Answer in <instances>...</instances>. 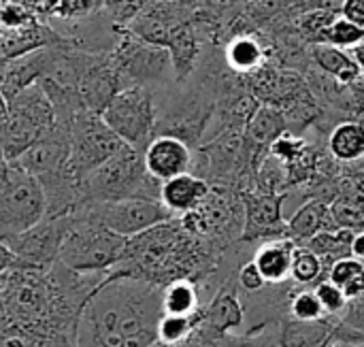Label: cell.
<instances>
[{"label":"cell","instance_id":"44dd1931","mask_svg":"<svg viewBox=\"0 0 364 347\" xmlns=\"http://www.w3.org/2000/svg\"><path fill=\"white\" fill-rule=\"evenodd\" d=\"M311 55L316 66L339 85H352L360 79V66L346 49L333 47L328 43H314Z\"/></svg>","mask_w":364,"mask_h":347},{"label":"cell","instance_id":"3957f363","mask_svg":"<svg viewBox=\"0 0 364 347\" xmlns=\"http://www.w3.org/2000/svg\"><path fill=\"white\" fill-rule=\"evenodd\" d=\"M160 188L162 183L145 169L143 151L128 145L81 179V205L126 198L160 201Z\"/></svg>","mask_w":364,"mask_h":347},{"label":"cell","instance_id":"30bf717a","mask_svg":"<svg viewBox=\"0 0 364 347\" xmlns=\"http://www.w3.org/2000/svg\"><path fill=\"white\" fill-rule=\"evenodd\" d=\"M124 147L128 145L102 122L100 115L83 109L73 117L68 166L79 179L119 154Z\"/></svg>","mask_w":364,"mask_h":347},{"label":"cell","instance_id":"52a82bcc","mask_svg":"<svg viewBox=\"0 0 364 347\" xmlns=\"http://www.w3.org/2000/svg\"><path fill=\"white\" fill-rule=\"evenodd\" d=\"M111 55L117 66L122 87H145L156 94L177 81L168 49L145 43L126 28H122Z\"/></svg>","mask_w":364,"mask_h":347},{"label":"cell","instance_id":"836d02e7","mask_svg":"<svg viewBox=\"0 0 364 347\" xmlns=\"http://www.w3.org/2000/svg\"><path fill=\"white\" fill-rule=\"evenodd\" d=\"M333 19H335V17H333L331 13H324V11L307 13V15L303 17V21H301V28H303V32H305L307 36H311V38H316V43H320L324 30L331 26Z\"/></svg>","mask_w":364,"mask_h":347},{"label":"cell","instance_id":"5bb4252c","mask_svg":"<svg viewBox=\"0 0 364 347\" xmlns=\"http://www.w3.org/2000/svg\"><path fill=\"white\" fill-rule=\"evenodd\" d=\"M70 126L73 122L55 119L53 128L32 143L19 158L11 160L36 179L62 169L70 156Z\"/></svg>","mask_w":364,"mask_h":347},{"label":"cell","instance_id":"f35d334b","mask_svg":"<svg viewBox=\"0 0 364 347\" xmlns=\"http://www.w3.org/2000/svg\"><path fill=\"white\" fill-rule=\"evenodd\" d=\"M6 70H9V60L4 55H0V87L4 85V79H6Z\"/></svg>","mask_w":364,"mask_h":347},{"label":"cell","instance_id":"6da1fadb","mask_svg":"<svg viewBox=\"0 0 364 347\" xmlns=\"http://www.w3.org/2000/svg\"><path fill=\"white\" fill-rule=\"evenodd\" d=\"M162 316V286L109 273L81 307L73 346L154 347Z\"/></svg>","mask_w":364,"mask_h":347},{"label":"cell","instance_id":"4dcf8cb0","mask_svg":"<svg viewBox=\"0 0 364 347\" xmlns=\"http://www.w3.org/2000/svg\"><path fill=\"white\" fill-rule=\"evenodd\" d=\"M290 318L294 320H305V322H314V320H322L328 318L314 292V288H299L292 292L290 297V307H288Z\"/></svg>","mask_w":364,"mask_h":347},{"label":"cell","instance_id":"ac0fdd59","mask_svg":"<svg viewBox=\"0 0 364 347\" xmlns=\"http://www.w3.org/2000/svg\"><path fill=\"white\" fill-rule=\"evenodd\" d=\"M296 245L299 243L290 237H279L258 243V247L252 254V262L258 267L267 284L290 282V265Z\"/></svg>","mask_w":364,"mask_h":347},{"label":"cell","instance_id":"277c9868","mask_svg":"<svg viewBox=\"0 0 364 347\" xmlns=\"http://www.w3.org/2000/svg\"><path fill=\"white\" fill-rule=\"evenodd\" d=\"M66 215L68 228L58 262L81 273H109L122 260L128 239L94 222L81 207H75Z\"/></svg>","mask_w":364,"mask_h":347},{"label":"cell","instance_id":"74e56055","mask_svg":"<svg viewBox=\"0 0 364 347\" xmlns=\"http://www.w3.org/2000/svg\"><path fill=\"white\" fill-rule=\"evenodd\" d=\"M350 53H352L354 62H356V64H358V66L363 68V66H364V41H360L358 45H354Z\"/></svg>","mask_w":364,"mask_h":347},{"label":"cell","instance_id":"d4e9b609","mask_svg":"<svg viewBox=\"0 0 364 347\" xmlns=\"http://www.w3.org/2000/svg\"><path fill=\"white\" fill-rule=\"evenodd\" d=\"M354 230H348V228H335V230H324V233H318L316 237H311L309 241L305 243H299V245H305L307 250H311L326 267L341 260V258H348L352 256V239H354Z\"/></svg>","mask_w":364,"mask_h":347},{"label":"cell","instance_id":"9a60e30c","mask_svg":"<svg viewBox=\"0 0 364 347\" xmlns=\"http://www.w3.org/2000/svg\"><path fill=\"white\" fill-rule=\"evenodd\" d=\"M243 324H245V311L232 275L218 288V292L203 307L198 329L211 337H224V335H235L237 331L243 329Z\"/></svg>","mask_w":364,"mask_h":347},{"label":"cell","instance_id":"7a4b0ae2","mask_svg":"<svg viewBox=\"0 0 364 347\" xmlns=\"http://www.w3.org/2000/svg\"><path fill=\"white\" fill-rule=\"evenodd\" d=\"M224 250L188 233L179 218L166 220L128 239L122 260L109 271L156 286H168L179 279L203 284L209 279Z\"/></svg>","mask_w":364,"mask_h":347},{"label":"cell","instance_id":"60d3db41","mask_svg":"<svg viewBox=\"0 0 364 347\" xmlns=\"http://www.w3.org/2000/svg\"><path fill=\"white\" fill-rule=\"evenodd\" d=\"M360 77H363V81H364V66L360 68Z\"/></svg>","mask_w":364,"mask_h":347},{"label":"cell","instance_id":"4fadbf2b","mask_svg":"<svg viewBox=\"0 0 364 347\" xmlns=\"http://www.w3.org/2000/svg\"><path fill=\"white\" fill-rule=\"evenodd\" d=\"M245 207V224H243V243H262L269 239L288 237V228L282 215L284 196L275 192L262 190H245L241 192Z\"/></svg>","mask_w":364,"mask_h":347},{"label":"cell","instance_id":"8d00e7d4","mask_svg":"<svg viewBox=\"0 0 364 347\" xmlns=\"http://www.w3.org/2000/svg\"><path fill=\"white\" fill-rule=\"evenodd\" d=\"M352 256L364 262V233H356L352 239Z\"/></svg>","mask_w":364,"mask_h":347},{"label":"cell","instance_id":"484cf974","mask_svg":"<svg viewBox=\"0 0 364 347\" xmlns=\"http://www.w3.org/2000/svg\"><path fill=\"white\" fill-rule=\"evenodd\" d=\"M326 279H331L348 297L350 303L364 297V262L356 260L354 256L333 262L326 271Z\"/></svg>","mask_w":364,"mask_h":347},{"label":"cell","instance_id":"d6a6232c","mask_svg":"<svg viewBox=\"0 0 364 347\" xmlns=\"http://www.w3.org/2000/svg\"><path fill=\"white\" fill-rule=\"evenodd\" d=\"M311 288H314V292H316V297H318V301H320L324 314H326L328 318L341 322V318L346 316L348 305H350L348 297H346L331 279H326V277L320 279V282H318L316 286H311Z\"/></svg>","mask_w":364,"mask_h":347},{"label":"cell","instance_id":"ab89813d","mask_svg":"<svg viewBox=\"0 0 364 347\" xmlns=\"http://www.w3.org/2000/svg\"><path fill=\"white\" fill-rule=\"evenodd\" d=\"M2 331H4V316H2V309H0V335H2Z\"/></svg>","mask_w":364,"mask_h":347},{"label":"cell","instance_id":"1f68e13d","mask_svg":"<svg viewBox=\"0 0 364 347\" xmlns=\"http://www.w3.org/2000/svg\"><path fill=\"white\" fill-rule=\"evenodd\" d=\"M360 41H364V30L354 26L352 21H348L346 17H335L331 21V26L324 30L320 43H328L333 47H339V49H352L354 45H358Z\"/></svg>","mask_w":364,"mask_h":347},{"label":"cell","instance_id":"9c48e42d","mask_svg":"<svg viewBox=\"0 0 364 347\" xmlns=\"http://www.w3.org/2000/svg\"><path fill=\"white\" fill-rule=\"evenodd\" d=\"M100 117L126 145L143 151L156 134L154 92L145 87H122Z\"/></svg>","mask_w":364,"mask_h":347},{"label":"cell","instance_id":"e0dca14e","mask_svg":"<svg viewBox=\"0 0 364 347\" xmlns=\"http://www.w3.org/2000/svg\"><path fill=\"white\" fill-rule=\"evenodd\" d=\"M209 190H211V183H207L205 179L192 173H183L162 183L160 203L171 211L173 218H181L194 211L205 201Z\"/></svg>","mask_w":364,"mask_h":347},{"label":"cell","instance_id":"7c38bea8","mask_svg":"<svg viewBox=\"0 0 364 347\" xmlns=\"http://www.w3.org/2000/svg\"><path fill=\"white\" fill-rule=\"evenodd\" d=\"M68 228V215L43 218L32 228L4 239L15 260L30 267H51L60 258V245Z\"/></svg>","mask_w":364,"mask_h":347},{"label":"cell","instance_id":"d590c367","mask_svg":"<svg viewBox=\"0 0 364 347\" xmlns=\"http://www.w3.org/2000/svg\"><path fill=\"white\" fill-rule=\"evenodd\" d=\"M13 262H15L13 252H11V250H9V245L0 239V279H2V275L13 267Z\"/></svg>","mask_w":364,"mask_h":347},{"label":"cell","instance_id":"5b68a950","mask_svg":"<svg viewBox=\"0 0 364 347\" xmlns=\"http://www.w3.org/2000/svg\"><path fill=\"white\" fill-rule=\"evenodd\" d=\"M4 98L9 115L0 132V149L2 158L11 162L53 128L55 113L49 96L38 81Z\"/></svg>","mask_w":364,"mask_h":347},{"label":"cell","instance_id":"4316f807","mask_svg":"<svg viewBox=\"0 0 364 347\" xmlns=\"http://www.w3.org/2000/svg\"><path fill=\"white\" fill-rule=\"evenodd\" d=\"M102 9V0H41L36 11L45 21H75Z\"/></svg>","mask_w":364,"mask_h":347},{"label":"cell","instance_id":"83f0119b","mask_svg":"<svg viewBox=\"0 0 364 347\" xmlns=\"http://www.w3.org/2000/svg\"><path fill=\"white\" fill-rule=\"evenodd\" d=\"M326 277L324 262L305 245H296L290 265V282L299 288H311Z\"/></svg>","mask_w":364,"mask_h":347},{"label":"cell","instance_id":"7402d4cb","mask_svg":"<svg viewBox=\"0 0 364 347\" xmlns=\"http://www.w3.org/2000/svg\"><path fill=\"white\" fill-rule=\"evenodd\" d=\"M222 55H224V64L235 75H252L264 66V49L250 34L232 36Z\"/></svg>","mask_w":364,"mask_h":347},{"label":"cell","instance_id":"8992f818","mask_svg":"<svg viewBox=\"0 0 364 347\" xmlns=\"http://www.w3.org/2000/svg\"><path fill=\"white\" fill-rule=\"evenodd\" d=\"M183 228L220 250L241 241L245 224V207L239 190L211 186L205 201L190 213L179 218Z\"/></svg>","mask_w":364,"mask_h":347},{"label":"cell","instance_id":"ba28073f","mask_svg":"<svg viewBox=\"0 0 364 347\" xmlns=\"http://www.w3.org/2000/svg\"><path fill=\"white\" fill-rule=\"evenodd\" d=\"M45 218V194L38 179L15 162H0V239H11Z\"/></svg>","mask_w":364,"mask_h":347},{"label":"cell","instance_id":"d6986e66","mask_svg":"<svg viewBox=\"0 0 364 347\" xmlns=\"http://www.w3.org/2000/svg\"><path fill=\"white\" fill-rule=\"evenodd\" d=\"M339 320L322 318L314 322L286 318L279 322L277 347H322L326 346L337 329Z\"/></svg>","mask_w":364,"mask_h":347},{"label":"cell","instance_id":"603a6c76","mask_svg":"<svg viewBox=\"0 0 364 347\" xmlns=\"http://www.w3.org/2000/svg\"><path fill=\"white\" fill-rule=\"evenodd\" d=\"M205 303L198 284L179 279L162 288V314L164 316H198Z\"/></svg>","mask_w":364,"mask_h":347},{"label":"cell","instance_id":"7bdbcfd3","mask_svg":"<svg viewBox=\"0 0 364 347\" xmlns=\"http://www.w3.org/2000/svg\"><path fill=\"white\" fill-rule=\"evenodd\" d=\"M363 233H364V228H363Z\"/></svg>","mask_w":364,"mask_h":347},{"label":"cell","instance_id":"ffe728a7","mask_svg":"<svg viewBox=\"0 0 364 347\" xmlns=\"http://www.w3.org/2000/svg\"><path fill=\"white\" fill-rule=\"evenodd\" d=\"M288 237L294 239L296 243H305L311 237H316L318 233L324 230H335V220L331 213V203L320 201V198H311L307 201L288 222Z\"/></svg>","mask_w":364,"mask_h":347},{"label":"cell","instance_id":"2e32d148","mask_svg":"<svg viewBox=\"0 0 364 347\" xmlns=\"http://www.w3.org/2000/svg\"><path fill=\"white\" fill-rule=\"evenodd\" d=\"M192 156H194V149L188 143L168 134H156L143 149L145 169L160 183L177 175L190 173Z\"/></svg>","mask_w":364,"mask_h":347},{"label":"cell","instance_id":"cb8c5ba5","mask_svg":"<svg viewBox=\"0 0 364 347\" xmlns=\"http://www.w3.org/2000/svg\"><path fill=\"white\" fill-rule=\"evenodd\" d=\"M328 151L339 162H356L364 156L363 122H341L328 134Z\"/></svg>","mask_w":364,"mask_h":347},{"label":"cell","instance_id":"f546056e","mask_svg":"<svg viewBox=\"0 0 364 347\" xmlns=\"http://www.w3.org/2000/svg\"><path fill=\"white\" fill-rule=\"evenodd\" d=\"M200 316H162L158 326V343L162 346H179L188 341L200 324Z\"/></svg>","mask_w":364,"mask_h":347},{"label":"cell","instance_id":"b9f144b4","mask_svg":"<svg viewBox=\"0 0 364 347\" xmlns=\"http://www.w3.org/2000/svg\"><path fill=\"white\" fill-rule=\"evenodd\" d=\"M322 347H331V341H328V343H326V346H322Z\"/></svg>","mask_w":364,"mask_h":347},{"label":"cell","instance_id":"8fae6325","mask_svg":"<svg viewBox=\"0 0 364 347\" xmlns=\"http://www.w3.org/2000/svg\"><path fill=\"white\" fill-rule=\"evenodd\" d=\"M94 222L109 228L111 233L130 239L151 226L173 220L171 211L160 201L147 198H126L113 203H87L79 205Z\"/></svg>","mask_w":364,"mask_h":347},{"label":"cell","instance_id":"e575fe53","mask_svg":"<svg viewBox=\"0 0 364 347\" xmlns=\"http://www.w3.org/2000/svg\"><path fill=\"white\" fill-rule=\"evenodd\" d=\"M341 17H346L348 21L364 30V0H343Z\"/></svg>","mask_w":364,"mask_h":347},{"label":"cell","instance_id":"f1b7e54d","mask_svg":"<svg viewBox=\"0 0 364 347\" xmlns=\"http://www.w3.org/2000/svg\"><path fill=\"white\" fill-rule=\"evenodd\" d=\"M43 17L38 15L36 6L23 0H0V32H19Z\"/></svg>","mask_w":364,"mask_h":347}]
</instances>
